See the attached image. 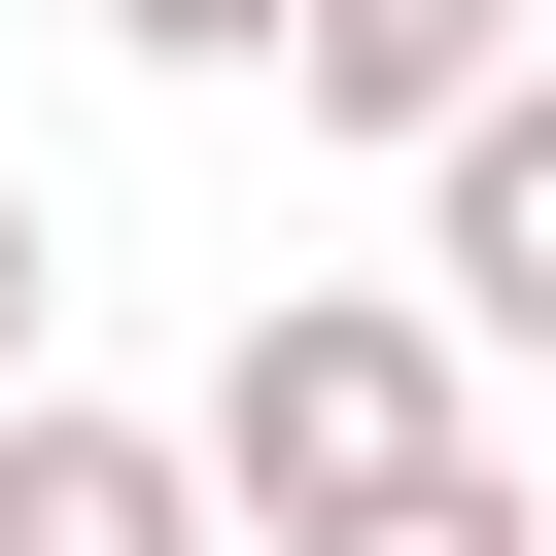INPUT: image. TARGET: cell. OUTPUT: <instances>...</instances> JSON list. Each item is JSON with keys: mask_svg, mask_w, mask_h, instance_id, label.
<instances>
[{"mask_svg": "<svg viewBox=\"0 0 556 556\" xmlns=\"http://www.w3.org/2000/svg\"><path fill=\"white\" fill-rule=\"evenodd\" d=\"M417 208H452V313H486V348H556V70H521L486 139H417Z\"/></svg>", "mask_w": 556, "mask_h": 556, "instance_id": "4", "label": "cell"}, {"mask_svg": "<svg viewBox=\"0 0 556 556\" xmlns=\"http://www.w3.org/2000/svg\"><path fill=\"white\" fill-rule=\"evenodd\" d=\"M208 521H243L208 417H70V382L0 417V556H208Z\"/></svg>", "mask_w": 556, "mask_h": 556, "instance_id": "2", "label": "cell"}, {"mask_svg": "<svg viewBox=\"0 0 556 556\" xmlns=\"http://www.w3.org/2000/svg\"><path fill=\"white\" fill-rule=\"evenodd\" d=\"M313 104L348 139H486L521 104V0H313Z\"/></svg>", "mask_w": 556, "mask_h": 556, "instance_id": "3", "label": "cell"}, {"mask_svg": "<svg viewBox=\"0 0 556 556\" xmlns=\"http://www.w3.org/2000/svg\"><path fill=\"white\" fill-rule=\"evenodd\" d=\"M139 70H313V0H104Z\"/></svg>", "mask_w": 556, "mask_h": 556, "instance_id": "6", "label": "cell"}, {"mask_svg": "<svg viewBox=\"0 0 556 556\" xmlns=\"http://www.w3.org/2000/svg\"><path fill=\"white\" fill-rule=\"evenodd\" d=\"M35 278H70V243H35V174H0V417H35Z\"/></svg>", "mask_w": 556, "mask_h": 556, "instance_id": "7", "label": "cell"}, {"mask_svg": "<svg viewBox=\"0 0 556 556\" xmlns=\"http://www.w3.org/2000/svg\"><path fill=\"white\" fill-rule=\"evenodd\" d=\"M278 556H556V521H521V452H417V486H348V521H278Z\"/></svg>", "mask_w": 556, "mask_h": 556, "instance_id": "5", "label": "cell"}, {"mask_svg": "<svg viewBox=\"0 0 556 556\" xmlns=\"http://www.w3.org/2000/svg\"><path fill=\"white\" fill-rule=\"evenodd\" d=\"M417 452H486V417H452V348H417L382 278H278V313L208 348V486H243V521H348V486H417Z\"/></svg>", "mask_w": 556, "mask_h": 556, "instance_id": "1", "label": "cell"}]
</instances>
